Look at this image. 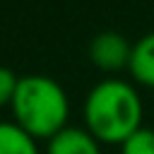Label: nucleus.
<instances>
[{
	"mask_svg": "<svg viewBox=\"0 0 154 154\" xmlns=\"http://www.w3.org/2000/svg\"><path fill=\"white\" fill-rule=\"evenodd\" d=\"M12 111L17 125L29 132L34 140L36 137H55L60 130H65L70 103L63 91V87L46 77V75H26L19 77L14 99H12Z\"/></svg>",
	"mask_w": 154,
	"mask_h": 154,
	"instance_id": "obj_2",
	"label": "nucleus"
},
{
	"mask_svg": "<svg viewBox=\"0 0 154 154\" xmlns=\"http://www.w3.org/2000/svg\"><path fill=\"white\" fill-rule=\"evenodd\" d=\"M48 154H101L99 140L82 128H65L48 140Z\"/></svg>",
	"mask_w": 154,
	"mask_h": 154,
	"instance_id": "obj_4",
	"label": "nucleus"
},
{
	"mask_svg": "<svg viewBox=\"0 0 154 154\" xmlns=\"http://www.w3.org/2000/svg\"><path fill=\"white\" fill-rule=\"evenodd\" d=\"M0 154H38L36 140L17 123H0Z\"/></svg>",
	"mask_w": 154,
	"mask_h": 154,
	"instance_id": "obj_6",
	"label": "nucleus"
},
{
	"mask_svg": "<svg viewBox=\"0 0 154 154\" xmlns=\"http://www.w3.org/2000/svg\"><path fill=\"white\" fill-rule=\"evenodd\" d=\"M128 70L140 84L154 89V31L144 34L132 46V55H130Z\"/></svg>",
	"mask_w": 154,
	"mask_h": 154,
	"instance_id": "obj_5",
	"label": "nucleus"
},
{
	"mask_svg": "<svg viewBox=\"0 0 154 154\" xmlns=\"http://www.w3.org/2000/svg\"><path fill=\"white\" fill-rule=\"evenodd\" d=\"M130 55H132V46L118 31H101L89 43V58L103 72H118L128 67Z\"/></svg>",
	"mask_w": 154,
	"mask_h": 154,
	"instance_id": "obj_3",
	"label": "nucleus"
},
{
	"mask_svg": "<svg viewBox=\"0 0 154 154\" xmlns=\"http://www.w3.org/2000/svg\"><path fill=\"white\" fill-rule=\"evenodd\" d=\"M120 154H154V130L140 128L120 144Z\"/></svg>",
	"mask_w": 154,
	"mask_h": 154,
	"instance_id": "obj_7",
	"label": "nucleus"
},
{
	"mask_svg": "<svg viewBox=\"0 0 154 154\" xmlns=\"http://www.w3.org/2000/svg\"><path fill=\"white\" fill-rule=\"evenodd\" d=\"M17 84H19V77L10 67H2L0 65V106L12 103L14 91H17Z\"/></svg>",
	"mask_w": 154,
	"mask_h": 154,
	"instance_id": "obj_8",
	"label": "nucleus"
},
{
	"mask_svg": "<svg viewBox=\"0 0 154 154\" xmlns=\"http://www.w3.org/2000/svg\"><path fill=\"white\" fill-rule=\"evenodd\" d=\"M87 130L108 144H123L142 128V99L123 79L99 82L84 101Z\"/></svg>",
	"mask_w": 154,
	"mask_h": 154,
	"instance_id": "obj_1",
	"label": "nucleus"
}]
</instances>
